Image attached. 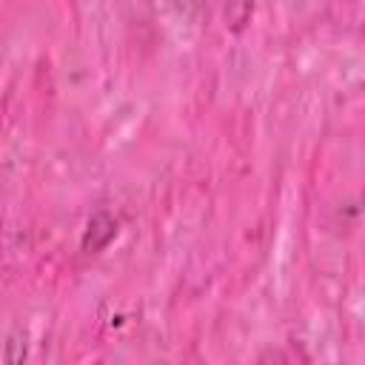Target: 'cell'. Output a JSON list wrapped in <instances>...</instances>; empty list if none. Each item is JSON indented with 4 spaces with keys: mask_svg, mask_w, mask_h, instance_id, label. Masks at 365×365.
Returning <instances> with one entry per match:
<instances>
[{
    "mask_svg": "<svg viewBox=\"0 0 365 365\" xmlns=\"http://www.w3.org/2000/svg\"><path fill=\"white\" fill-rule=\"evenodd\" d=\"M117 220L108 214V211H97L91 220H88V225H86V231H83V240H80V245H83V251H88V254H97V251H103L111 240H114V234H117Z\"/></svg>",
    "mask_w": 365,
    "mask_h": 365,
    "instance_id": "1",
    "label": "cell"
},
{
    "mask_svg": "<svg viewBox=\"0 0 365 365\" xmlns=\"http://www.w3.org/2000/svg\"><path fill=\"white\" fill-rule=\"evenodd\" d=\"M154 9L160 11H171V14H191L197 9L200 0H148Z\"/></svg>",
    "mask_w": 365,
    "mask_h": 365,
    "instance_id": "2",
    "label": "cell"
}]
</instances>
